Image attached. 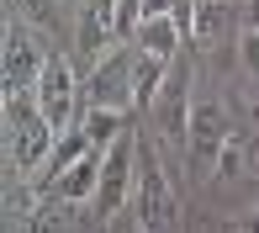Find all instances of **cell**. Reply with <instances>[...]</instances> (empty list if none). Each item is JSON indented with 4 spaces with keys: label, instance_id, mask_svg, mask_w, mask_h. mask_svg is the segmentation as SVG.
Masks as SVG:
<instances>
[{
    "label": "cell",
    "instance_id": "1",
    "mask_svg": "<svg viewBox=\"0 0 259 233\" xmlns=\"http://www.w3.org/2000/svg\"><path fill=\"white\" fill-rule=\"evenodd\" d=\"M58 133L53 122L42 116L37 96L32 90H21V96H6V170L11 175H37L48 165Z\"/></svg>",
    "mask_w": 259,
    "mask_h": 233
},
{
    "label": "cell",
    "instance_id": "2",
    "mask_svg": "<svg viewBox=\"0 0 259 233\" xmlns=\"http://www.w3.org/2000/svg\"><path fill=\"white\" fill-rule=\"evenodd\" d=\"M133 223L138 228H175L180 223V196L169 185V170H164L154 143H138V170H133Z\"/></svg>",
    "mask_w": 259,
    "mask_h": 233
},
{
    "label": "cell",
    "instance_id": "3",
    "mask_svg": "<svg viewBox=\"0 0 259 233\" xmlns=\"http://www.w3.org/2000/svg\"><path fill=\"white\" fill-rule=\"evenodd\" d=\"M32 96H37L42 116L53 122V133H69V127H79L85 80L74 74V64H69L64 53H48V64H42V74H37V85H32Z\"/></svg>",
    "mask_w": 259,
    "mask_h": 233
},
{
    "label": "cell",
    "instance_id": "4",
    "mask_svg": "<svg viewBox=\"0 0 259 233\" xmlns=\"http://www.w3.org/2000/svg\"><path fill=\"white\" fill-rule=\"evenodd\" d=\"M133 170H138V138L122 133L116 143L101 148V191H96V202H90L101 223H111V217L127 207V196H133Z\"/></svg>",
    "mask_w": 259,
    "mask_h": 233
},
{
    "label": "cell",
    "instance_id": "5",
    "mask_svg": "<svg viewBox=\"0 0 259 233\" xmlns=\"http://www.w3.org/2000/svg\"><path fill=\"white\" fill-rule=\"evenodd\" d=\"M42 64H48V53H42L37 32L27 27V16H16L11 11L6 21V53H0V80H6V96H21V90L37 85Z\"/></svg>",
    "mask_w": 259,
    "mask_h": 233
},
{
    "label": "cell",
    "instance_id": "6",
    "mask_svg": "<svg viewBox=\"0 0 259 233\" xmlns=\"http://www.w3.org/2000/svg\"><path fill=\"white\" fill-rule=\"evenodd\" d=\"M85 106H116L133 111V48L116 43L111 53H101L85 74Z\"/></svg>",
    "mask_w": 259,
    "mask_h": 233
},
{
    "label": "cell",
    "instance_id": "7",
    "mask_svg": "<svg viewBox=\"0 0 259 233\" xmlns=\"http://www.w3.org/2000/svg\"><path fill=\"white\" fill-rule=\"evenodd\" d=\"M191 74H169L164 80V90H159V101L148 111H154V122H159V138L164 143H175V148H191Z\"/></svg>",
    "mask_w": 259,
    "mask_h": 233
},
{
    "label": "cell",
    "instance_id": "8",
    "mask_svg": "<svg viewBox=\"0 0 259 233\" xmlns=\"http://www.w3.org/2000/svg\"><path fill=\"white\" fill-rule=\"evenodd\" d=\"M228 106H222L217 96H196L191 101V159L196 165H217V154H222V143H228Z\"/></svg>",
    "mask_w": 259,
    "mask_h": 233
},
{
    "label": "cell",
    "instance_id": "9",
    "mask_svg": "<svg viewBox=\"0 0 259 233\" xmlns=\"http://www.w3.org/2000/svg\"><path fill=\"white\" fill-rule=\"evenodd\" d=\"M116 0H85L79 6V21H74V48L79 58H90L96 64L101 53H111L116 48Z\"/></svg>",
    "mask_w": 259,
    "mask_h": 233
},
{
    "label": "cell",
    "instance_id": "10",
    "mask_svg": "<svg viewBox=\"0 0 259 233\" xmlns=\"http://www.w3.org/2000/svg\"><path fill=\"white\" fill-rule=\"evenodd\" d=\"M53 191L69 196L74 207H79V202H96V191H101V148H90L85 159H74V165L53 180ZM53 191H48V196H53Z\"/></svg>",
    "mask_w": 259,
    "mask_h": 233
},
{
    "label": "cell",
    "instance_id": "11",
    "mask_svg": "<svg viewBox=\"0 0 259 233\" xmlns=\"http://www.w3.org/2000/svg\"><path fill=\"white\" fill-rule=\"evenodd\" d=\"M164 80H169V58L133 48V111L138 106H154L159 90H164Z\"/></svg>",
    "mask_w": 259,
    "mask_h": 233
},
{
    "label": "cell",
    "instance_id": "12",
    "mask_svg": "<svg viewBox=\"0 0 259 233\" xmlns=\"http://www.w3.org/2000/svg\"><path fill=\"white\" fill-rule=\"evenodd\" d=\"M180 43H185V32H180V21H175V16H148L143 27L133 32V48L159 53V58H169V64H175V53H180Z\"/></svg>",
    "mask_w": 259,
    "mask_h": 233
},
{
    "label": "cell",
    "instance_id": "13",
    "mask_svg": "<svg viewBox=\"0 0 259 233\" xmlns=\"http://www.w3.org/2000/svg\"><path fill=\"white\" fill-rule=\"evenodd\" d=\"M122 116H127V111H116V106H85L79 127H85V138H90L96 148H106V143H116V138L127 133V127H122Z\"/></svg>",
    "mask_w": 259,
    "mask_h": 233
},
{
    "label": "cell",
    "instance_id": "14",
    "mask_svg": "<svg viewBox=\"0 0 259 233\" xmlns=\"http://www.w3.org/2000/svg\"><path fill=\"white\" fill-rule=\"evenodd\" d=\"M228 21H233V6H228V0H196V27H191V37H196V43H217Z\"/></svg>",
    "mask_w": 259,
    "mask_h": 233
},
{
    "label": "cell",
    "instance_id": "15",
    "mask_svg": "<svg viewBox=\"0 0 259 233\" xmlns=\"http://www.w3.org/2000/svg\"><path fill=\"white\" fill-rule=\"evenodd\" d=\"M11 11L27 16L32 27H48V21H53V0H11Z\"/></svg>",
    "mask_w": 259,
    "mask_h": 233
},
{
    "label": "cell",
    "instance_id": "16",
    "mask_svg": "<svg viewBox=\"0 0 259 233\" xmlns=\"http://www.w3.org/2000/svg\"><path fill=\"white\" fill-rule=\"evenodd\" d=\"M238 64L259 80V27H243V37H238Z\"/></svg>",
    "mask_w": 259,
    "mask_h": 233
},
{
    "label": "cell",
    "instance_id": "17",
    "mask_svg": "<svg viewBox=\"0 0 259 233\" xmlns=\"http://www.w3.org/2000/svg\"><path fill=\"white\" fill-rule=\"evenodd\" d=\"M243 27H259V0H243Z\"/></svg>",
    "mask_w": 259,
    "mask_h": 233
}]
</instances>
